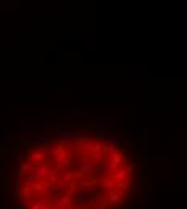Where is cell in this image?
<instances>
[{
	"mask_svg": "<svg viewBox=\"0 0 187 209\" xmlns=\"http://www.w3.org/2000/svg\"><path fill=\"white\" fill-rule=\"evenodd\" d=\"M65 209H77L76 206H71V207H65Z\"/></svg>",
	"mask_w": 187,
	"mask_h": 209,
	"instance_id": "obj_31",
	"label": "cell"
},
{
	"mask_svg": "<svg viewBox=\"0 0 187 209\" xmlns=\"http://www.w3.org/2000/svg\"><path fill=\"white\" fill-rule=\"evenodd\" d=\"M71 164H73V162H71V159H65V161L58 162V164H55V171H56V172H60V174L70 172Z\"/></svg>",
	"mask_w": 187,
	"mask_h": 209,
	"instance_id": "obj_10",
	"label": "cell"
},
{
	"mask_svg": "<svg viewBox=\"0 0 187 209\" xmlns=\"http://www.w3.org/2000/svg\"><path fill=\"white\" fill-rule=\"evenodd\" d=\"M0 209H3V207H2V206H0Z\"/></svg>",
	"mask_w": 187,
	"mask_h": 209,
	"instance_id": "obj_32",
	"label": "cell"
},
{
	"mask_svg": "<svg viewBox=\"0 0 187 209\" xmlns=\"http://www.w3.org/2000/svg\"><path fill=\"white\" fill-rule=\"evenodd\" d=\"M42 206H53V198L52 196H45L44 200H41Z\"/></svg>",
	"mask_w": 187,
	"mask_h": 209,
	"instance_id": "obj_25",
	"label": "cell"
},
{
	"mask_svg": "<svg viewBox=\"0 0 187 209\" xmlns=\"http://www.w3.org/2000/svg\"><path fill=\"white\" fill-rule=\"evenodd\" d=\"M68 185H70V182H68V180H65V179H61V177H60V180H58V182L55 183V188H56V190H63V188L66 190V188H68Z\"/></svg>",
	"mask_w": 187,
	"mask_h": 209,
	"instance_id": "obj_21",
	"label": "cell"
},
{
	"mask_svg": "<svg viewBox=\"0 0 187 209\" xmlns=\"http://www.w3.org/2000/svg\"><path fill=\"white\" fill-rule=\"evenodd\" d=\"M50 172V166L47 164V162H39V164H34L32 167V174H36L39 180H42L49 176Z\"/></svg>",
	"mask_w": 187,
	"mask_h": 209,
	"instance_id": "obj_6",
	"label": "cell"
},
{
	"mask_svg": "<svg viewBox=\"0 0 187 209\" xmlns=\"http://www.w3.org/2000/svg\"><path fill=\"white\" fill-rule=\"evenodd\" d=\"M41 207H42V203H41V200H37V201H34V204L29 209H41Z\"/></svg>",
	"mask_w": 187,
	"mask_h": 209,
	"instance_id": "obj_27",
	"label": "cell"
},
{
	"mask_svg": "<svg viewBox=\"0 0 187 209\" xmlns=\"http://www.w3.org/2000/svg\"><path fill=\"white\" fill-rule=\"evenodd\" d=\"M108 201L111 203L113 206H118L121 203V200H120V193H118L116 190H111L110 193H108Z\"/></svg>",
	"mask_w": 187,
	"mask_h": 209,
	"instance_id": "obj_19",
	"label": "cell"
},
{
	"mask_svg": "<svg viewBox=\"0 0 187 209\" xmlns=\"http://www.w3.org/2000/svg\"><path fill=\"white\" fill-rule=\"evenodd\" d=\"M137 135L140 138H144V140H149V131H147V129H137Z\"/></svg>",
	"mask_w": 187,
	"mask_h": 209,
	"instance_id": "obj_24",
	"label": "cell"
},
{
	"mask_svg": "<svg viewBox=\"0 0 187 209\" xmlns=\"http://www.w3.org/2000/svg\"><path fill=\"white\" fill-rule=\"evenodd\" d=\"M27 159L32 164H39V162H44V153H42V148H39V146H29V150H27Z\"/></svg>",
	"mask_w": 187,
	"mask_h": 209,
	"instance_id": "obj_3",
	"label": "cell"
},
{
	"mask_svg": "<svg viewBox=\"0 0 187 209\" xmlns=\"http://www.w3.org/2000/svg\"><path fill=\"white\" fill-rule=\"evenodd\" d=\"M32 167H34L32 162H29V161H24V162H23V164L18 167V169H20L21 177H23V176H26V174H29V172H32Z\"/></svg>",
	"mask_w": 187,
	"mask_h": 209,
	"instance_id": "obj_18",
	"label": "cell"
},
{
	"mask_svg": "<svg viewBox=\"0 0 187 209\" xmlns=\"http://www.w3.org/2000/svg\"><path fill=\"white\" fill-rule=\"evenodd\" d=\"M95 188H97V185H95V187H89V188L82 190V191H84V195H86V196H90V195H92L94 191H95Z\"/></svg>",
	"mask_w": 187,
	"mask_h": 209,
	"instance_id": "obj_26",
	"label": "cell"
},
{
	"mask_svg": "<svg viewBox=\"0 0 187 209\" xmlns=\"http://www.w3.org/2000/svg\"><path fill=\"white\" fill-rule=\"evenodd\" d=\"M103 146H105V142L103 140H94V145L90 148V155H95V153H103Z\"/></svg>",
	"mask_w": 187,
	"mask_h": 209,
	"instance_id": "obj_12",
	"label": "cell"
},
{
	"mask_svg": "<svg viewBox=\"0 0 187 209\" xmlns=\"http://www.w3.org/2000/svg\"><path fill=\"white\" fill-rule=\"evenodd\" d=\"M52 159H53L55 164H58V162L65 161V159H70V151H68V150L65 148V146L58 145V146L55 148L53 155H52Z\"/></svg>",
	"mask_w": 187,
	"mask_h": 209,
	"instance_id": "obj_5",
	"label": "cell"
},
{
	"mask_svg": "<svg viewBox=\"0 0 187 209\" xmlns=\"http://www.w3.org/2000/svg\"><path fill=\"white\" fill-rule=\"evenodd\" d=\"M34 201L36 200H32V196H27V198H18V206L21 209H29L34 204Z\"/></svg>",
	"mask_w": 187,
	"mask_h": 209,
	"instance_id": "obj_14",
	"label": "cell"
},
{
	"mask_svg": "<svg viewBox=\"0 0 187 209\" xmlns=\"http://www.w3.org/2000/svg\"><path fill=\"white\" fill-rule=\"evenodd\" d=\"M79 171H81L84 176H92V174L95 172V164L92 161H90V153H86L84 155V158H82V164H81V167H79Z\"/></svg>",
	"mask_w": 187,
	"mask_h": 209,
	"instance_id": "obj_4",
	"label": "cell"
},
{
	"mask_svg": "<svg viewBox=\"0 0 187 209\" xmlns=\"http://www.w3.org/2000/svg\"><path fill=\"white\" fill-rule=\"evenodd\" d=\"M147 191L145 195H150L152 190H153V180H155V167H149L147 169Z\"/></svg>",
	"mask_w": 187,
	"mask_h": 209,
	"instance_id": "obj_9",
	"label": "cell"
},
{
	"mask_svg": "<svg viewBox=\"0 0 187 209\" xmlns=\"http://www.w3.org/2000/svg\"><path fill=\"white\" fill-rule=\"evenodd\" d=\"M5 179H7V164H3L0 166V187H3L5 185Z\"/></svg>",
	"mask_w": 187,
	"mask_h": 209,
	"instance_id": "obj_20",
	"label": "cell"
},
{
	"mask_svg": "<svg viewBox=\"0 0 187 209\" xmlns=\"http://www.w3.org/2000/svg\"><path fill=\"white\" fill-rule=\"evenodd\" d=\"M134 169H135L134 162H132V164H129V166H121L120 169H118V172L115 174V179H118V180H126V179H129V176L134 172Z\"/></svg>",
	"mask_w": 187,
	"mask_h": 209,
	"instance_id": "obj_7",
	"label": "cell"
},
{
	"mask_svg": "<svg viewBox=\"0 0 187 209\" xmlns=\"http://www.w3.org/2000/svg\"><path fill=\"white\" fill-rule=\"evenodd\" d=\"M56 134V138H58V145L65 146V148H71V146H74V135H73V131L70 129H56L55 131Z\"/></svg>",
	"mask_w": 187,
	"mask_h": 209,
	"instance_id": "obj_1",
	"label": "cell"
},
{
	"mask_svg": "<svg viewBox=\"0 0 187 209\" xmlns=\"http://www.w3.org/2000/svg\"><path fill=\"white\" fill-rule=\"evenodd\" d=\"M31 190L34 191V195H36L37 198H41V196H47L49 195L50 185L47 182H44V180H37V182L31 183Z\"/></svg>",
	"mask_w": 187,
	"mask_h": 209,
	"instance_id": "obj_2",
	"label": "cell"
},
{
	"mask_svg": "<svg viewBox=\"0 0 187 209\" xmlns=\"http://www.w3.org/2000/svg\"><path fill=\"white\" fill-rule=\"evenodd\" d=\"M132 191H134V196H137V198H140V196H142L144 195V188H142V183H140L139 182V180H134V182H132Z\"/></svg>",
	"mask_w": 187,
	"mask_h": 209,
	"instance_id": "obj_17",
	"label": "cell"
},
{
	"mask_svg": "<svg viewBox=\"0 0 187 209\" xmlns=\"http://www.w3.org/2000/svg\"><path fill=\"white\" fill-rule=\"evenodd\" d=\"M60 177H61V174H60V172H56L55 169H50V172H49V176H47V183L55 185V183L60 180Z\"/></svg>",
	"mask_w": 187,
	"mask_h": 209,
	"instance_id": "obj_16",
	"label": "cell"
},
{
	"mask_svg": "<svg viewBox=\"0 0 187 209\" xmlns=\"http://www.w3.org/2000/svg\"><path fill=\"white\" fill-rule=\"evenodd\" d=\"M5 132H7V131H5V129H0V137H2V135H3Z\"/></svg>",
	"mask_w": 187,
	"mask_h": 209,
	"instance_id": "obj_30",
	"label": "cell"
},
{
	"mask_svg": "<svg viewBox=\"0 0 187 209\" xmlns=\"http://www.w3.org/2000/svg\"><path fill=\"white\" fill-rule=\"evenodd\" d=\"M89 187H94V180L90 179H82V180H77L76 182V188L77 190H86Z\"/></svg>",
	"mask_w": 187,
	"mask_h": 209,
	"instance_id": "obj_15",
	"label": "cell"
},
{
	"mask_svg": "<svg viewBox=\"0 0 187 209\" xmlns=\"http://www.w3.org/2000/svg\"><path fill=\"white\" fill-rule=\"evenodd\" d=\"M139 203H140V206H142V207H149V204H150V201H149V195H142V196H140V198H139Z\"/></svg>",
	"mask_w": 187,
	"mask_h": 209,
	"instance_id": "obj_22",
	"label": "cell"
},
{
	"mask_svg": "<svg viewBox=\"0 0 187 209\" xmlns=\"http://www.w3.org/2000/svg\"><path fill=\"white\" fill-rule=\"evenodd\" d=\"M76 113L81 114V113H84V110H81V108H73V114H76Z\"/></svg>",
	"mask_w": 187,
	"mask_h": 209,
	"instance_id": "obj_28",
	"label": "cell"
},
{
	"mask_svg": "<svg viewBox=\"0 0 187 209\" xmlns=\"http://www.w3.org/2000/svg\"><path fill=\"white\" fill-rule=\"evenodd\" d=\"M90 161H92L95 166H99V169H100L102 166H105L106 156L103 153H95V155H90Z\"/></svg>",
	"mask_w": 187,
	"mask_h": 209,
	"instance_id": "obj_11",
	"label": "cell"
},
{
	"mask_svg": "<svg viewBox=\"0 0 187 209\" xmlns=\"http://www.w3.org/2000/svg\"><path fill=\"white\" fill-rule=\"evenodd\" d=\"M108 137H110V142H111V143H115L118 148L124 146V145H123V135L116 134V132H108Z\"/></svg>",
	"mask_w": 187,
	"mask_h": 209,
	"instance_id": "obj_13",
	"label": "cell"
},
{
	"mask_svg": "<svg viewBox=\"0 0 187 209\" xmlns=\"http://www.w3.org/2000/svg\"><path fill=\"white\" fill-rule=\"evenodd\" d=\"M41 209H53V206H42Z\"/></svg>",
	"mask_w": 187,
	"mask_h": 209,
	"instance_id": "obj_29",
	"label": "cell"
},
{
	"mask_svg": "<svg viewBox=\"0 0 187 209\" xmlns=\"http://www.w3.org/2000/svg\"><path fill=\"white\" fill-rule=\"evenodd\" d=\"M70 204H71V198L66 193L61 195L60 198L53 200V209H65L66 206H70Z\"/></svg>",
	"mask_w": 187,
	"mask_h": 209,
	"instance_id": "obj_8",
	"label": "cell"
},
{
	"mask_svg": "<svg viewBox=\"0 0 187 209\" xmlns=\"http://www.w3.org/2000/svg\"><path fill=\"white\" fill-rule=\"evenodd\" d=\"M79 206L84 207V209H89V207H90V201H86L84 198H79V200H77V204H76V207H79Z\"/></svg>",
	"mask_w": 187,
	"mask_h": 209,
	"instance_id": "obj_23",
	"label": "cell"
}]
</instances>
